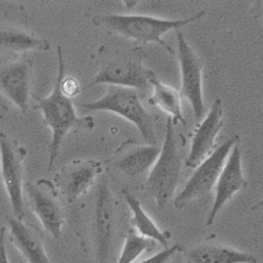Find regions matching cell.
Listing matches in <instances>:
<instances>
[{"mask_svg": "<svg viewBox=\"0 0 263 263\" xmlns=\"http://www.w3.org/2000/svg\"><path fill=\"white\" fill-rule=\"evenodd\" d=\"M124 200L130 211L132 219L130 222L133 224L134 229H136L137 234L140 236L154 241L155 243L160 245L164 249L170 247V234L161 231L155 221L149 217V215L145 212L142 203L136 198V197L130 194L128 191H122Z\"/></svg>", "mask_w": 263, "mask_h": 263, "instance_id": "18", "label": "cell"}, {"mask_svg": "<svg viewBox=\"0 0 263 263\" xmlns=\"http://www.w3.org/2000/svg\"><path fill=\"white\" fill-rule=\"evenodd\" d=\"M60 91L65 97L73 99L80 93L81 86L77 78L73 76H68V77H63L61 79Z\"/></svg>", "mask_w": 263, "mask_h": 263, "instance_id": "23", "label": "cell"}, {"mask_svg": "<svg viewBox=\"0 0 263 263\" xmlns=\"http://www.w3.org/2000/svg\"><path fill=\"white\" fill-rule=\"evenodd\" d=\"M240 137L235 135L215 148L212 154L196 166L185 186L178 195L175 196L174 205L182 209L190 202L203 198L215 187L217 180L232 148L238 144Z\"/></svg>", "mask_w": 263, "mask_h": 263, "instance_id": "7", "label": "cell"}, {"mask_svg": "<svg viewBox=\"0 0 263 263\" xmlns=\"http://www.w3.org/2000/svg\"><path fill=\"white\" fill-rule=\"evenodd\" d=\"M10 238L27 263H52L40 236L29 224L17 218H9Z\"/></svg>", "mask_w": 263, "mask_h": 263, "instance_id": "16", "label": "cell"}, {"mask_svg": "<svg viewBox=\"0 0 263 263\" xmlns=\"http://www.w3.org/2000/svg\"><path fill=\"white\" fill-rule=\"evenodd\" d=\"M186 263H257V257L222 243L205 241L187 252Z\"/></svg>", "mask_w": 263, "mask_h": 263, "instance_id": "17", "label": "cell"}, {"mask_svg": "<svg viewBox=\"0 0 263 263\" xmlns=\"http://www.w3.org/2000/svg\"><path fill=\"white\" fill-rule=\"evenodd\" d=\"M57 76L53 91L46 97L35 96L36 108L39 109L43 122L52 132V140L49 145L48 170L51 171L58 157L64 136L73 129L92 130L95 119L91 115L78 116L72 99L65 97L60 91V81L64 77L65 64L60 46H57Z\"/></svg>", "mask_w": 263, "mask_h": 263, "instance_id": "1", "label": "cell"}, {"mask_svg": "<svg viewBox=\"0 0 263 263\" xmlns=\"http://www.w3.org/2000/svg\"><path fill=\"white\" fill-rule=\"evenodd\" d=\"M33 65L31 59H19L0 67V92L23 114L29 108Z\"/></svg>", "mask_w": 263, "mask_h": 263, "instance_id": "14", "label": "cell"}, {"mask_svg": "<svg viewBox=\"0 0 263 263\" xmlns=\"http://www.w3.org/2000/svg\"><path fill=\"white\" fill-rule=\"evenodd\" d=\"M87 215L95 263H111L118 237L119 206L106 179H100L96 184Z\"/></svg>", "mask_w": 263, "mask_h": 263, "instance_id": "4", "label": "cell"}, {"mask_svg": "<svg viewBox=\"0 0 263 263\" xmlns=\"http://www.w3.org/2000/svg\"><path fill=\"white\" fill-rule=\"evenodd\" d=\"M27 149L8 134L0 133V176L8 194L15 218L23 220L24 203V162Z\"/></svg>", "mask_w": 263, "mask_h": 263, "instance_id": "8", "label": "cell"}, {"mask_svg": "<svg viewBox=\"0 0 263 263\" xmlns=\"http://www.w3.org/2000/svg\"><path fill=\"white\" fill-rule=\"evenodd\" d=\"M182 250L183 247L180 243H175L166 249H163L160 252H157L154 255H152L151 257L142 260L139 263H170L174 256Z\"/></svg>", "mask_w": 263, "mask_h": 263, "instance_id": "22", "label": "cell"}, {"mask_svg": "<svg viewBox=\"0 0 263 263\" xmlns=\"http://www.w3.org/2000/svg\"><path fill=\"white\" fill-rule=\"evenodd\" d=\"M0 108H2L3 111H5V112H8V111H9V107H8V105L6 104V102H5V100H4V98H3L2 95H0Z\"/></svg>", "mask_w": 263, "mask_h": 263, "instance_id": "26", "label": "cell"}, {"mask_svg": "<svg viewBox=\"0 0 263 263\" xmlns=\"http://www.w3.org/2000/svg\"><path fill=\"white\" fill-rule=\"evenodd\" d=\"M224 109L222 100L216 98L209 112L198 123L192 137L189 154L184 160L186 167L195 168L215 151L216 138L224 125Z\"/></svg>", "mask_w": 263, "mask_h": 263, "instance_id": "12", "label": "cell"}, {"mask_svg": "<svg viewBox=\"0 0 263 263\" xmlns=\"http://www.w3.org/2000/svg\"><path fill=\"white\" fill-rule=\"evenodd\" d=\"M251 210H252L253 212H255V211H259V210H263V198H262L258 203H256L255 205H253Z\"/></svg>", "mask_w": 263, "mask_h": 263, "instance_id": "25", "label": "cell"}, {"mask_svg": "<svg viewBox=\"0 0 263 263\" xmlns=\"http://www.w3.org/2000/svg\"><path fill=\"white\" fill-rule=\"evenodd\" d=\"M6 234L7 229L3 227L0 229V263H10L6 249Z\"/></svg>", "mask_w": 263, "mask_h": 263, "instance_id": "24", "label": "cell"}, {"mask_svg": "<svg viewBox=\"0 0 263 263\" xmlns=\"http://www.w3.org/2000/svg\"><path fill=\"white\" fill-rule=\"evenodd\" d=\"M51 43L47 38L35 36L20 30L0 29V51L25 53L30 51H48Z\"/></svg>", "mask_w": 263, "mask_h": 263, "instance_id": "20", "label": "cell"}, {"mask_svg": "<svg viewBox=\"0 0 263 263\" xmlns=\"http://www.w3.org/2000/svg\"><path fill=\"white\" fill-rule=\"evenodd\" d=\"M154 246V241L140 236L133 230H129L124 238V243L116 263H134Z\"/></svg>", "mask_w": 263, "mask_h": 263, "instance_id": "21", "label": "cell"}, {"mask_svg": "<svg viewBox=\"0 0 263 263\" xmlns=\"http://www.w3.org/2000/svg\"><path fill=\"white\" fill-rule=\"evenodd\" d=\"M103 171L102 163L92 159H78L62 166L54 176V185L68 203H75L91 191Z\"/></svg>", "mask_w": 263, "mask_h": 263, "instance_id": "11", "label": "cell"}, {"mask_svg": "<svg viewBox=\"0 0 263 263\" xmlns=\"http://www.w3.org/2000/svg\"><path fill=\"white\" fill-rule=\"evenodd\" d=\"M24 190L30 208L41 227L53 238H60L64 218L54 183L47 179H39L36 182H26Z\"/></svg>", "mask_w": 263, "mask_h": 263, "instance_id": "10", "label": "cell"}, {"mask_svg": "<svg viewBox=\"0 0 263 263\" xmlns=\"http://www.w3.org/2000/svg\"><path fill=\"white\" fill-rule=\"evenodd\" d=\"M204 15L205 11H200L186 18L163 19L138 14H107L93 16L92 23L111 35L140 43H157L170 55H175L163 36L171 31H181L182 28L200 20Z\"/></svg>", "mask_w": 263, "mask_h": 263, "instance_id": "2", "label": "cell"}, {"mask_svg": "<svg viewBox=\"0 0 263 263\" xmlns=\"http://www.w3.org/2000/svg\"><path fill=\"white\" fill-rule=\"evenodd\" d=\"M146 53L140 48L127 50L101 46L97 52L98 70L85 89L96 84H108L145 92L155 73L145 65Z\"/></svg>", "mask_w": 263, "mask_h": 263, "instance_id": "3", "label": "cell"}, {"mask_svg": "<svg viewBox=\"0 0 263 263\" xmlns=\"http://www.w3.org/2000/svg\"><path fill=\"white\" fill-rule=\"evenodd\" d=\"M149 86L152 87V94L148 98V103L161 109L172 119L174 124L180 122L185 126L186 119L182 113V96L180 92L161 82L156 75L151 78Z\"/></svg>", "mask_w": 263, "mask_h": 263, "instance_id": "19", "label": "cell"}, {"mask_svg": "<svg viewBox=\"0 0 263 263\" xmlns=\"http://www.w3.org/2000/svg\"><path fill=\"white\" fill-rule=\"evenodd\" d=\"M79 107L84 112H109L129 121L138 129L141 138L146 144L155 145V121L143 106L139 92L133 89L109 85L105 94L94 101L80 103Z\"/></svg>", "mask_w": 263, "mask_h": 263, "instance_id": "6", "label": "cell"}, {"mask_svg": "<svg viewBox=\"0 0 263 263\" xmlns=\"http://www.w3.org/2000/svg\"><path fill=\"white\" fill-rule=\"evenodd\" d=\"M248 180L242 167V154L239 144H236L224 163L215 185L214 202L206 218V226L211 227L223 206L240 191L248 187Z\"/></svg>", "mask_w": 263, "mask_h": 263, "instance_id": "13", "label": "cell"}, {"mask_svg": "<svg viewBox=\"0 0 263 263\" xmlns=\"http://www.w3.org/2000/svg\"><path fill=\"white\" fill-rule=\"evenodd\" d=\"M125 142L124 146L117 149L113 160L114 166L125 176L136 178L149 172L156 162L161 147L156 144H139Z\"/></svg>", "mask_w": 263, "mask_h": 263, "instance_id": "15", "label": "cell"}, {"mask_svg": "<svg viewBox=\"0 0 263 263\" xmlns=\"http://www.w3.org/2000/svg\"><path fill=\"white\" fill-rule=\"evenodd\" d=\"M177 38V59L181 74L180 94L190 102L194 118L200 122L206 114L203 99V62L189 45L182 31L175 32Z\"/></svg>", "mask_w": 263, "mask_h": 263, "instance_id": "9", "label": "cell"}, {"mask_svg": "<svg viewBox=\"0 0 263 263\" xmlns=\"http://www.w3.org/2000/svg\"><path fill=\"white\" fill-rule=\"evenodd\" d=\"M183 163L180 138L172 119L167 117L160 154L145 181V191L155 200L159 210H164L176 196Z\"/></svg>", "mask_w": 263, "mask_h": 263, "instance_id": "5", "label": "cell"}]
</instances>
